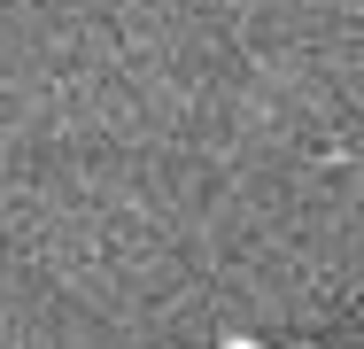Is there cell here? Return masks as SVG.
<instances>
[{
  "label": "cell",
  "mask_w": 364,
  "mask_h": 349,
  "mask_svg": "<svg viewBox=\"0 0 364 349\" xmlns=\"http://www.w3.org/2000/svg\"><path fill=\"white\" fill-rule=\"evenodd\" d=\"M225 349H264V342H225Z\"/></svg>",
  "instance_id": "obj_1"
}]
</instances>
